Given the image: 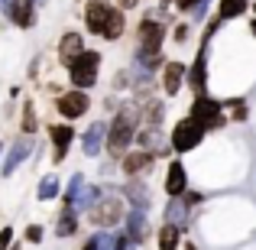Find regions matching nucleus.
Masks as SVG:
<instances>
[{"instance_id":"obj_12","label":"nucleus","mask_w":256,"mask_h":250,"mask_svg":"<svg viewBox=\"0 0 256 250\" xmlns=\"http://www.w3.org/2000/svg\"><path fill=\"white\" fill-rule=\"evenodd\" d=\"M185 75H188V65L182 59H166V65L159 69V88H162L166 98H175L185 88Z\"/></svg>"},{"instance_id":"obj_17","label":"nucleus","mask_w":256,"mask_h":250,"mask_svg":"<svg viewBox=\"0 0 256 250\" xmlns=\"http://www.w3.org/2000/svg\"><path fill=\"white\" fill-rule=\"evenodd\" d=\"M124 224H126V237H130V244H143V240L150 237V218H146L143 208H133V211H126Z\"/></svg>"},{"instance_id":"obj_33","label":"nucleus","mask_w":256,"mask_h":250,"mask_svg":"<svg viewBox=\"0 0 256 250\" xmlns=\"http://www.w3.org/2000/svg\"><path fill=\"white\" fill-rule=\"evenodd\" d=\"M10 244H13V227L4 224V227H0V250H6Z\"/></svg>"},{"instance_id":"obj_37","label":"nucleus","mask_w":256,"mask_h":250,"mask_svg":"<svg viewBox=\"0 0 256 250\" xmlns=\"http://www.w3.org/2000/svg\"><path fill=\"white\" fill-rule=\"evenodd\" d=\"M146 4H169L172 7V0H146Z\"/></svg>"},{"instance_id":"obj_2","label":"nucleus","mask_w":256,"mask_h":250,"mask_svg":"<svg viewBox=\"0 0 256 250\" xmlns=\"http://www.w3.org/2000/svg\"><path fill=\"white\" fill-rule=\"evenodd\" d=\"M166 39H169V23H162V20L156 17H140L136 30H133V43H136V52H143V56H159L166 46Z\"/></svg>"},{"instance_id":"obj_22","label":"nucleus","mask_w":256,"mask_h":250,"mask_svg":"<svg viewBox=\"0 0 256 250\" xmlns=\"http://www.w3.org/2000/svg\"><path fill=\"white\" fill-rule=\"evenodd\" d=\"M78 227H82L78 208H75V205H62V214L56 218V237H72Z\"/></svg>"},{"instance_id":"obj_13","label":"nucleus","mask_w":256,"mask_h":250,"mask_svg":"<svg viewBox=\"0 0 256 250\" xmlns=\"http://www.w3.org/2000/svg\"><path fill=\"white\" fill-rule=\"evenodd\" d=\"M185 85L192 88L194 94H204L208 91V46L204 43H198V56H194L192 65H188Z\"/></svg>"},{"instance_id":"obj_23","label":"nucleus","mask_w":256,"mask_h":250,"mask_svg":"<svg viewBox=\"0 0 256 250\" xmlns=\"http://www.w3.org/2000/svg\"><path fill=\"white\" fill-rule=\"evenodd\" d=\"M156 244H159V250H178L182 247V227L172 224V221H162L156 231Z\"/></svg>"},{"instance_id":"obj_35","label":"nucleus","mask_w":256,"mask_h":250,"mask_svg":"<svg viewBox=\"0 0 256 250\" xmlns=\"http://www.w3.org/2000/svg\"><path fill=\"white\" fill-rule=\"evenodd\" d=\"M82 250H100V237H91V240H88V244H84Z\"/></svg>"},{"instance_id":"obj_14","label":"nucleus","mask_w":256,"mask_h":250,"mask_svg":"<svg viewBox=\"0 0 256 250\" xmlns=\"http://www.w3.org/2000/svg\"><path fill=\"white\" fill-rule=\"evenodd\" d=\"M188 188V169L182 163L178 156L169 159V166H166V179H162V192L169 195V198H178V195H185Z\"/></svg>"},{"instance_id":"obj_11","label":"nucleus","mask_w":256,"mask_h":250,"mask_svg":"<svg viewBox=\"0 0 256 250\" xmlns=\"http://www.w3.org/2000/svg\"><path fill=\"white\" fill-rule=\"evenodd\" d=\"M4 20L16 30H32L39 23V4L36 0H10V7L4 10Z\"/></svg>"},{"instance_id":"obj_9","label":"nucleus","mask_w":256,"mask_h":250,"mask_svg":"<svg viewBox=\"0 0 256 250\" xmlns=\"http://www.w3.org/2000/svg\"><path fill=\"white\" fill-rule=\"evenodd\" d=\"M49 130V146H52V163L56 166H62L65 159H68V153H72V143H75V127L68 124V120H62V124H49L46 127Z\"/></svg>"},{"instance_id":"obj_21","label":"nucleus","mask_w":256,"mask_h":250,"mask_svg":"<svg viewBox=\"0 0 256 250\" xmlns=\"http://www.w3.org/2000/svg\"><path fill=\"white\" fill-rule=\"evenodd\" d=\"M120 195H124V201H130L133 208H150V188H146L143 179H130L124 188H120Z\"/></svg>"},{"instance_id":"obj_8","label":"nucleus","mask_w":256,"mask_h":250,"mask_svg":"<svg viewBox=\"0 0 256 250\" xmlns=\"http://www.w3.org/2000/svg\"><path fill=\"white\" fill-rule=\"evenodd\" d=\"M120 172L126 175V179H143V175L152 172V166H156V156H152L150 150H140V146H130V150L124 153V156L117 159Z\"/></svg>"},{"instance_id":"obj_28","label":"nucleus","mask_w":256,"mask_h":250,"mask_svg":"<svg viewBox=\"0 0 256 250\" xmlns=\"http://www.w3.org/2000/svg\"><path fill=\"white\" fill-rule=\"evenodd\" d=\"M36 198H39V201L62 198V182H58V175H56V172H49L42 182H39V188H36Z\"/></svg>"},{"instance_id":"obj_18","label":"nucleus","mask_w":256,"mask_h":250,"mask_svg":"<svg viewBox=\"0 0 256 250\" xmlns=\"http://www.w3.org/2000/svg\"><path fill=\"white\" fill-rule=\"evenodd\" d=\"M104 137H107V120H94V124L88 127V133L82 137L84 156H98V153L104 150Z\"/></svg>"},{"instance_id":"obj_29","label":"nucleus","mask_w":256,"mask_h":250,"mask_svg":"<svg viewBox=\"0 0 256 250\" xmlns=\"http://www.w3.org/2000/svg\"><path fill=\"white\" fill-rule=\"evenodd\" d=\"M169 33H172V43H175V46H185V43H192L194 23H192V20H178V23H175Z\"/></svg>"},{"instance_id":"obj_26","label":"nucleus","mask_w":256,"mask_h":250,"mask_svg":"<svg viewBox=\"0 0 256 250\" xmlns=\"http://www.w3.org/2000/svg\"><path fill=\"white\" fill-rule=\"evenodd\" d=\"M36 130H39L36 104L26 98V101H23V107H20V133H26V137H36Z\"/></svg>"},{"instance_id":"obj_4","label":"nucleus","mask_w":256,"mask_h":250,"mask_svg":"<svg viewBox=\"0 0 256 250\" xmlns=\"http://www.w3.org/2000/svg\"><path fill=\"white\" fill-rule=\"evenodd\" d=\"M100 62H104V56H100L98 49H84L82 56H75L68 65H65V72H68V82L75 85V88H84V91H91V88L98 85Z\"/></svg>"},{"instance_id":"obj_32","label":"nucleus","mask_w":256,"mask_h":250,"mask_svg":"<svg viewBox=\"0 0 256 250\" xmlns=\"http://www.w3.org/2000/svg\"><path fill=\"white\" fill-rule=\"evenodd\" d=\"M194 4H198V0H172V10L175 13H192Z\"/></svg>"},{"instance_id":"obj_34","label":"nucleus","mask_w":256,"mask_h":250,"mask_svg":"<svg viewBox=\"0 0 256 250\" xmlns=\"http://www.w3.org/2000/svg\"><path fill=\"white\" fill-rule=\"evenodd\" d=\"M114 4H117V7H120L124 13H130V10H136V7L143 4V0H114Z\"/></svg>"},{"instance_id":"obj_6","label":"nucleus","mask_w":256,"mask_h":250,"mask_svg":"<svg viewBox=\"0 0 256 250\" xmlns=\"http://www.w3.org/2000/svg\"><path fill=\"white\" fill-rule=\"evenodd\" d=\"M204 137H208V130L198 124V120L182 117L178 124L172 127V133H169V146H172V153H175V156H185V153L198 150V146L204 143Z\"/></svg>"},{"instance_id":"obj_39","label":"nucleus","mask_w":256,"mask_h":250,"mask_svg":"<svg viewBox=\"0 0 256 250\" xmlns=\"http://www.w3.org/2000/svg\"><path fill=\"white\" fill-rule=\"evenodd\" d=\"M250 10H253V17H256V0H253V4H250Z\"/></svg>"},{"instance_id":"obj_27","label":"nucleus","mask_w":256,"mask_h":250,"mask_svg":"<svg viewBox=\"0 0 256 250\" xmlns=\"http://www.w3.org/2000/svg\"><path fill=\"white\" fill-rule=\"evenodd\" d=\"M188 214H192V208H188L182 198H169V205H166V221H172V224H178L182 231H185L188 221H192Z\"/></svg>"},{"instance_id":"obj_16","label":"nucleus","mask_w":256,"mask_h":250,"mask_svg":"<svg viewBox=\"0 0 256 250\" xmlns=\"http://www.w3.org/2000/svg\"><path fill=\"white\" fill-rule=\"evenodd\" d=\"M36 150V140L32 137H26V133H20V140L10 146V153H6V163H4V169H0V175H13L20 166L30 159V153Z\"/></svg>"},{"instance_id":"obj_40","label":"nucleus","mask_w":256,"mask_h":250,"mask_svg":"<svg viewBox=\"0 0 256 250\" xmlns=\"http://www.w3.org/2000/svg\"><path fill=\"white\" fill-rule=\"evenodd\" d=\"M6 250H20V247H16V244H10V247H6Z\"/></svg>"},{"instance_id":"obj_1","label":"nucleus","mask_w":256,"mask_h":250,"mask_svg":"<svg viewBox=\"0 0 256 250\" xmlns=\"http://www.w3.org/2000/svg\"><path fill=\"white\" fill-rule=\"evenodd\" d=\"M140 127H143V120H140V107L133 104V101L130 104H120L117 111H114L110 124H107V137H104V150H107V156H110L114 163L133 146Z\"/></svg>"},{"instance_id":"obj_30","label":"nucleus","mask_w":256,"mask_h":250,"mask_svg":"<svg viewBox=\"0 0 256 250\" xmlns=\"http://www.w3.org/2000/svg\"><path fill=\"white\" fill-rule=\"evenodd\" d=\"M130 88H133V72L130 69H120L117 75H114V82H110V91L120 94V91H130Z\"/></svg>"},{"instance_id":"obj_7","label":"nucleus","mask_w":256,"mask_h":250,"mask_svg":"<svg viewBox=\"0 0 256 250\" xmlns=\"http://www.w3.org/2000/svg\"><path fill=\"white\" fill-rule=\"evenodd\" d=\"M56 114L62 120H82L91 114V94L84 91V88H65L62 94L56 98Z\"/></svg>"},{"instance_id":"obj_19","label":"nucleus","mask_w":256,"mask_h":250,"mask_svg":"<svg viewBox=\"0 0 256 250\" xmlns=\"http://www.w3.org/2000/svg\"><path fill=\"white\" fill-rule=\"evenodd\" d=\"M140 107V120H143V127H162V120H166V101H159L156 94H152L150 101H143V104H136Z\"/></svg>"},{"instance_id":"obj_10","label":"nucleus","mask_w":256,"mask_h":250,"mask_svg":"<svg viewBox=\"0 0 256 250\" xmlns=\"http://www.w3.org/2000/svg\"><path fill=\"white\" fill-rule=\"evenodd\" d=\"M110 10H114V0H84V7H82V26H84V33H91V36L100 39Z\"/></svg>"},{"instance_id":"obj_24","label":"nucleus","mask_w":256,"mask_h":250,"mask_svg":"<svg viewBox=\"0 0 256 250\" xmlns=\"http://www.w3.org/2000/svg\"><path fill=\"white\" fill-rule=\"evenodd\" d=\"M246 10H250V0H218V7H214V13H218L224 23L246 17Z\"/></svg>"},{"instance_id":"obj_3","label":"nucleus","mask_w":256,"mask_h":250,"mask_svg":"<svg viewBox=\"0 0 256 250\" xmlns=\"http://www.w3.org/2000/svg\"><path fill=\"white\" fill-rule=\"evenodd\" d=\"M126 218V201L120 192H104L91 208H88V221L94 227H117Z\"/></svg>"},{"instance_id":"obj_20","label":"nucleus","mask_w":256,"mask_h":250,"mask_svg":"<svg viewBox=\"0 0 256 250\" xmlns=\"http://www.w3.org/2000/svg\"><path fill=\"white\" fill-rule=\"evenodd\" d=\"M124 33H126V13L114 4V10H110V17H107V26H104V33H100V39H104V43H120Z\"/></svg>"},{"instance_id":"obj_15","label":"nucleus","mask_w":256,"mask_h":250,"mask_svg":"<svg viewBox=\"0 0 256 250\" xmlns=\"http://www.w3.org/2000/svg\"><path fill=\"white\" fill-rule=\"evenodd\" d=\"M84 49H88V46H84V33L65 30L62 36H58V43H56V59H58V65H68L72 59L82 56Z\"/></svg>"},{"instance_id":"obj_25","label":"nucleus","mask_w":256,"mask_h":250,"mask_svg":"<svg viewBox=\"0 0 256 250\" xmlns=\"http://www.w3.org/2000/svg\"><path fill=\"white\" fill-rule=\"evenodd\" d=\"M220 104H224L227 120H234V124H246L250 120V101L246 98H224Z\"/></svg>"},{"instance_id":"obj_36","label":"nucleus","mask_w":256,"mask_h":250,"mask_svg":"<svg viewBox=\"0 0 256 250\" xmlns=\"http://www.w3.org/2000/svg\"><path fill=\"white\" fill-rule=\"evenodd\" d=\"M246 33H250V36H253V39H256V17H253V20H250V30H246Z\"/></svg>"},{"instance_id":"obj_38","label":"nucleus","mask_w":256,"mask_h":250,"mask_svg":"<svg viewBox=\"0 0 256 250\" xmlns=\"http://www.w3.org/2000/svg\"><path fill=\"white\" fill-rule=\"evenodd\" d=\"M6 7H10V0H0V13H4V10H6Z\"/></svg>"},{"instance_id":"obj_31","label":"nucleus","mask_w":256,"mask_h":250,"mask_svg":"<svg viewBox=\"0 0 256 250\" xmlns=\"http://www.w3.org/2000/svg\"><path fill=\"white\" fill-rule=\"evenodd\" d=\"M42 234H46V227H42V224H26L23 237L30 240V244H42Z\"/></svg>"},{"instance_id":"obj_5","label":"nucleus","mask_w":256,"mask_h":250,"mask_svg":"<svg viewBox=\"0 0 256 250\" xmlns=\"http://www.w3.org/2000/svg\"><path fill=\"white\" fill-rule=\"evenodd\" d=\"M188 117L198 120L201 127H204L208 133L214 130H224L227 127V114H224V104H220V98H211V94H194L192 107H188Z\"/></svg>"},{"instance_id":"obj_41","label":"nucleus","mask_w":256,"mask_h":250,"mask_svg":"<svg viewBox=\"0 0 256 250\" xmlns=\"http://www.w3.org/2000/svg\"><path fill=\"white\" fill-rule=\"evenodd\" d=\"M36 4H39V7H42V4H46V0H36Z\"/></svg>"}]
</instances>
